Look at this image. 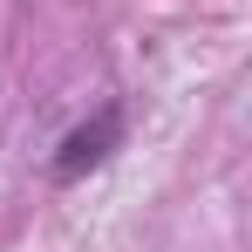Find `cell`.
<instances>
[{"label": "cell", "instance_id": "1", "mask_svg": "<svg viewBox=\"0 0 252 252\" xmlns=\"http://www.w3.org/2000/svg\"><path fill=\"white\" fill-rule=\"evenodd\" d=\"M116 143H123V102H102L82 129H68V136H62V150H55V164H48V170H55L62 184H75V177L95 170Z\"/></svg>", "mask_w": 252, "mask_h": 252}]
</instances>
